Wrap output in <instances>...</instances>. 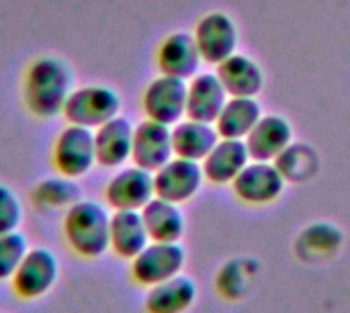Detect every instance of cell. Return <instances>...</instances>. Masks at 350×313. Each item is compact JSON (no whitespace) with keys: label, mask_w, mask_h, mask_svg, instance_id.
<instances>
[{"label":"cell","mask_w":350,"mask_h":313,"mask_svg":"<svg viewBox=\"0 0 350 313\" xmlns=\"http://www.w3.org/2000/svg\"><path fill=\"white\" fill-rule=\"evenodd\" d=\"M74 90V78L62 59L41 55L33 59L25 72L23 96L27 109L41 119L57 117L64 113L66 100Z\"/></svg>","instance_id":"cell-1"},{"label":"cell","mask_w":350,"mask_h":313,"mask_svg":"<svg viewBox=\"0 0 350 313\" xmlns=\"http://www.w3.org/2000/svg\"><path fill=\"white\" fill-rule=\"evenodd\" d=\"M111 213L103 203L80 199L64 213V240L80 258H100L109 248Z\"/></svg>","instance_id":"cell-2"},{"label":"cell","mask_w":350,"mask_h":313,"mask_svg":"<svg viewBox=\"0 0 350 313\" xmlns=\"http://www.w3.org/2000/svg\"><path fill=\"white\" fill-rule=\"evenodd\" d=\"M121 111L119 94L109 86H82L74 88L66 100L64 117L72 125L96 129L115 119Z\"/></svg>","instance_id":"cell-3"},{"label":"cell","mask_w":350,"mask_h":313,"mask_svg":"<svg viewBox=\"0 0 350 313\" xmlns=\"http://www.w3.org/2000/svg\"><path fill=\"white\" fill-rule=\"evenodd\" d=\"M51 160L55 170L68 178H80L88 174L96 164L94 129L72 123L64 127L55 137Z\"/></svg>","instance_id":"cell-4"},{"label":"cell","mask_w":350,"mask_h":313,"mask_svg":"<svg viewBox=\"0 0 350 313\" xmlns=\"http://www.w3.org/2000/svg\"><path fill=\"white\" fill-rule=\"evenodd\" d=\"M187 254L178 242H150L135 258H131V279L142 287L160 285L185 267Z\"/></svg>","instance_id":"cell-5"},{"label":"cell","mask_w":350,"mask_h":313,"mask_svg":"<svg viewBox=\"0 0 350 313\" xmlns=\"http://www.w3.org/2000/svg\"><path fill=\"white\" fill-rule=\"evenodd\" d=\"M59 279V262L47 248H29L21 267L12 275V293L25 301L47 295Z\"/></svg>","instance_id":"cell-6"},{"label":"cell","mask_w":350,"mask_h":313,"mask_svg":"<svg viewBox=\"0 0 350 313\" xmlns=\"http://www.w3.org/2000/svg\"><path fill=\"white\" fill-rule=\"evenodd\" d=\"M187 90L189 84L183 78L166 74L154 78L142 96L146 117L170 127L176 125L187 117Z\"/></svg>","instance_id":"cell-7"},{"label":"cell","mask_w":350,"mask_h":313,"mask_svg":"<svg viewBox=\"0 0 350 313\" xmlns=\"http://www.w3.org/2000/svg\"><path fill=\"white\" fill-rule=\"evenodd\" d=\"M154 197V172L135 164L121 168L105 187V201L113 211H142Z\"/></svg>","instance_id":"cell-8"},{"label":"cell","mask_w":350,"mask_h":313,"mask_svg":"<svg viewBox=\"0 0 350 313\" xmlns=\"http://www.w3.org/2000/svg\"><path fill=\"white\" fill-rule=\"evenodd\" d=\"M203 166L187 158H170L162 168L154 172V193L156 197L170 203H187L203 187Z\"/></svg>","instance_id":"cell-9"},{"label":"cell","mask_w":350,"mask_h":313,"mask_svg":"<svg viewBox=\"0 0 350 313\" xmlns=\"http://www.w3.org/2000/svg\"><path fill=\"white\" fill-rule=\"evenodd\" d=\"M232 187L240 201L250 205H267L281 197L285 189V176L275 162L250 160L248 166L236 176Z\"/></svg>","instance_id":"cell-10"},{"label":"cell","mask_w":350,"mask_h":313,"mask_svg":"<svg viewBox=\"0 0 350 313\" xmlns=\"http://www.w3.org/2000/svg\"><path fill=\"white\" fill-rule=\"evenodd\" d=\"M195 41L203 62L221 64L238 49V29L226 12H209L195 27Z\"/></svg>","instance_id":"cell-11"},{"label":"cell","mask_w":350,"mask_h":313,"mask_svg":"<svg viewBox=\"0 0 350 313\" xmlns=\"http://www.w3.org/2000/svg\"><path fill=\"white\" fill-rule=\"evenodd\" d=\"M170 158H174L172 148V127L146 119L133 131V150L131 160L135 166L156 172Z\"/></svg>","instance_id":"cell-12"},{"label":"cell","mask_w":350,"mask_h":313,"mask_svg":"<svg viewBox=\"0 0 350 313\" xmlns=\"http://www.w3.org/2000/svg\"><path fill=\"white\" fill-rule=\"evenodd\" d=\"M156 62L162 74L166 76H174V78H183V80H191L193 76H197L199 66L203 62L201 51L197 47L195 35L178 31L168 35L156 53Z\"/></svg>","instance_id":"cell-13"},{"label":"cell","mask_w":350,"mask_h":313,"mask_svg":"<svg viewBox=\"0 0 350 313\" xmlns=\"http://www.w3.org/2000/svg\"><path fill=\"white\" fill-rule=\"evenodd\" d=\"M135 127L125 117H115L94 129L96 164L105 168H121L131 160Z\"/></svg>","instance_id":"cell-14"},{"label":"cell","mask_w":350,"mask_h":313,"mask_svg":"<svg viewBox=\"0 0 350 313\" xmlns=\"http://www.w3.org/2000/svg\"><path fill=\"white\" fill-rule=\"evenodd\" d=\"M293 139V131L289 121H285L279 115H267L260 117V121L254 125V129L248 133L246 148L250 154V160L256 162H275Z\"/></svg>","instance_id":"cell-15"},{"label":"cell","mask_w":350,"mask_h":313,"mask_svg":"<svg viewBox=\"0 0 350 313\" xmlns=\"http://www.w3.org/2000/svg\"><path fill=\"white\" fill-rule=\"evenodd\" d=\"M228 98L230 96L217 74H197L191 78L187 90V117L203 123H215Z\"/></svg>","instance_id":"cell-16"},{"label":"cell","mask_w":350,"mask_h":313,"mask_svg":"<svg viewBox=\"0 0 350 313\" xmlns=\"http://www.w3.org/2000/svg\"><path fill=\"white\" fill-rule=\"evenodd\" d=\"M250 154L244 139L219 137L215 148L201 162L203 176L213 185H230L248 166Z\"/></svg>","instance_id":"cell-17"},{"label":"cell","mask_w":350,"mask_h":313,"mask_svg":"<svg viewBox=\"0 0 350 313\" xmlns=\"http://www.w3.org/2000/svg\"><path fill=\"white\" fill-rule=\"evenodd\" d=\"M150 242L152 240L148 236L142 211H113L109 230V250H113L119 258L131 260Z\"/></svg>","instance_id":"cell-18"},{"label":"cell","mask_w":350,"mask_h":313,"mask_svg":"<svg viewBox=\"0 0 350 313\" xmlns=\"http://www.w3.org/2000/svg\"><path fill=\"white\" fill-rule=\"evenodd\" d=\"M217 141H219V133L213 123H203L187 117L176 125H172V148H174V156L178 158L203 162Z\"/></svg>","instance_id":"cell-19"},{"label":"cell","mask_w":350,"mask_h":313,"mask_svg":"<svg viewBox=\"0 0 350 313\" xmlns=\"http://www.w3.org/2000/svg\"><path fill=\"white\" fill-rule=\"evenodd\" d=\"M215 74L221 80L228 96H256L265 82L258 64L240 53H234L217 64Z\"/></svg>","instance_id":"cell-20"},{"label":"cell","mask_w":350,"mask_h":313,"mask_svg":"<svg viewBox=\"0 0 350 313\" xmlns=\"http://www.w3.org/2000/svg\"><path fill=\"white\" fill-rule=\"evenodd\" d=\"M197 299V287L193 279L176 275L160 285L150 287L146 295L148 313H185Z\"/></svg>","instance_id":"cell-21"},{"label":"cell","mask_w":350,"mask_h":313,"mask_svg":"<svg viewBox=\"0 0 350 313\" xmlns=\"http://www.w3.org/2000/svg\"><path fill=\"white\" fill-rule=\"evenodd\" d=\"M262 111L254 96H230L224 105L217 121L213 123L219 137L226 139H246L254 125L260 121Z\"/></svg>","instance_id":"cell-22"},{"label":"cell","mask_w":350,"mask_h":313,"mask_svg":"<svg viewBox=\"0 0 350 313\" xmlns=\"http://www.w3.org/2000/svg\"><path fill=\"white\" fill-rule=\"evenodd\" d=\"M142 217L152 242H178L185 234V215L176 203L154 197L142 209Z\"/></svg>","instance_id":"cell-23"},{"label":"cell","mask_w":350,"mask_h":313,"mask_svg":"<svg viewBox=\"0 0 350 313\" xmlns=\"http://www.w3.org/2000/svg\"><path fill=\"white\" fill-rule=\"evenodd\" d=\"M82 199V191L76 185V178L68 176H51L35 185L31 193V201L41 211H59L70 209L74 203Z\"/></svg>","instance_id":"cell-24"},{"label":"cell","mask_w":350,"mask_h":313,"mask_svg":"<svg viewBox=\"0 0 350 313\" xmlns=\"http://www.w3.org/2000/svg\"><path fill=\"white\" fill-rule=\"evenodd\" d=\"M27 252H29V242L18 230L0 236V283L12 279Z\"/></svg>","instance_id":"cell-25"},{"label":"cell","mask_w":350,"mask_h":313,"mask_svg":"<svg viewBox=\"0 0 350 313\" xmlns=\"http://www.w3.org/2000/svg\"><path fill=\"white\" fill-rule=\"evenodd\" d=\"M23 221V205L18 195L6 187L0 185V236L16 232Z\"/></svg>","instance_id":"cell-26"}]
</instances>
